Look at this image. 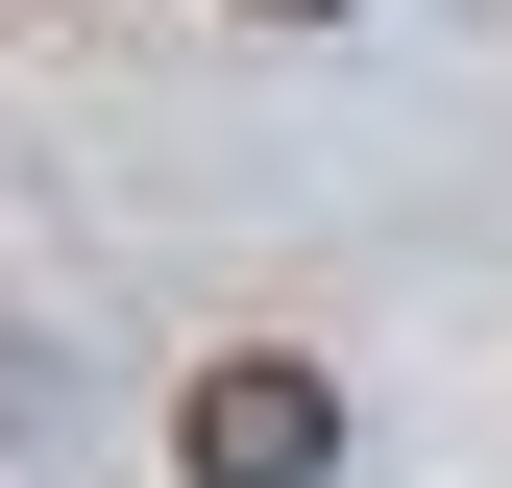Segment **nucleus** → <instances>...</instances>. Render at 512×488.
I'll return each mask as SVG.
<instances>
[{
  "label": "nucleus",
  "instance_id": "f257e3e1",
  "mask_svg": "<svg viewBox=\"0 0 512 488\" xmlns=\"http://www.w3.org/2000/svg\"><path fill=\"white\" fill-rule=\"evenodd\" d=\"M171 464H196V488H317V464H342V391L244 342V366H196V415H171Z\"/></svg>",
  "mask_w": 512,
  "mask_h": 488
},
{
  "label": "nucleus",
  "instance_id": "f03ea898",
  "mask_svg": "<svg viewBox=\"0 0 512 488\" xmlns=\"http://www.w3.org/2000/svg\"><path fill=\"white\" fill-rule=\"evenodd\" d=\"M244 25H342V0H244Z\"/></svg>",
  "mask_w": 512,
  "mask_h": 488
}]
</instances>
